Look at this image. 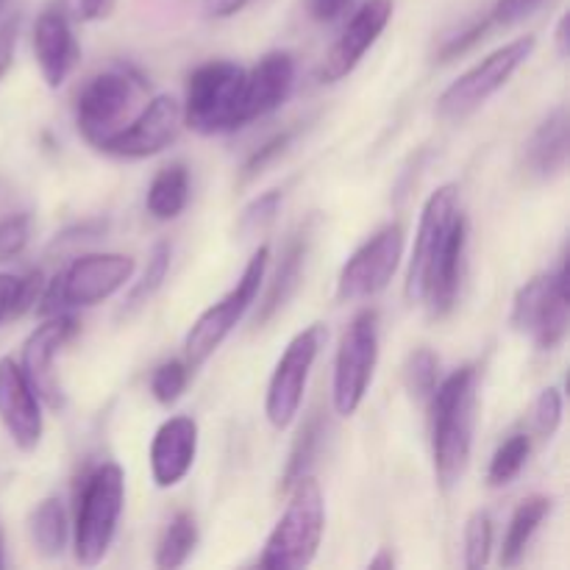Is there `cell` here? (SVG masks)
Wrapping results in <instances>:
<instances>
[{"instance_id":"obj_1","label":"cell","mask_w":570,"mask_h":570,"mask_svg":"<svg viewBox=\"0 0 570 570\" xmlns=\"http://www.w3.org/2000/svg\"><path fill=\"white\" fill-rule=\"evenodd\" d=\"M476 384L473 365L460 367L438 382L429 412H432V456L434 473L443 490H451L468 471L476 429Z\"/></svg>"},{"instance_id":"obj_2","label":"cell","mask_w":570,"mask_h":570,"mask_svg":"<svg viewBox=\"0 0 570 570\" xmlns=\"http://www.w3.org/2000/svg\"><path fill=\"white\" fill-rule=\"evenodd\" d=\"M289 504L282 521L267 538L265 551L259 557L262 568L298 570L315 562L317 549L326 532V504L323 490L312 473L295 479L289 484Z\"/></svg>"},{"instance_id":"obj_3","label":"cell","mask_w":570,"mask_h":570,"mask_svg":"<svg viewBox=\"0 0 570 570\" xmlns=\"http://www.w3.org/2000/svg\"><path fill=\"white\" fill-rule=\"evenodd\" d=\"M122 504H126V476H122L120 465L106 462L83 479L76 532H72L78 566L95 568L106 560L111 543H115Z\"/></svg>"},{"instance_id":"obj_4","label":"cell","mask_w":570,"mask_h":570,"mask_svg":"<svg viewBox=\"0 0 570 570\" xmlns=\"http://www.w3.org/2000/svg\"><path fill=\"white\" fill-rule=\"evenodd\" d=\"M245 67L215 59L200 65L189 76L184 95V126L204 137L232 134L243 128Z\"/></svg>"},{"instance_id":"obj_5","label":"cell","mask_w":570,"mask_h":570,"mask_svg":"<svg viewBox=\"0 0 570 570\" xmlns=\"http://www.w3.org/2000/svg\"><path fill=\"white\" fill-rule=\"evenodd\" d=\"M137 262L128 254H87L61 271L37 301V312L42 317L59 315L70 309H89L104 304L111 295L120 293L131 282Z\"/></svg>"},{"instance_id":"obj_6","label":"cell","mask_w":570,"mask_h":570,"mask_svg":"<svg viewBox=\"0 0 570 570\" xmlns=\"http://www.w3.org/2000/svg\"><path fill=\"white\" fill-rule=\"evenodd\" d=\"M570 273L568 262L546 276H534L532 282L518 289L512 301V328L532 340L538 348L554 351L566 343L570 326Z\"/></svg>"},{"instance_id":"obj_7","label":"cell","mask_w":570,"mask_h":570,"mask_svg":"<svg viewBox=\"0 0 570 570\" xmlns=\"http://www.w3.org/2000/svg\"><path fill=\"white\" fill-rule=\"evenodd\" d=\"M267 259H271V248L262 245L254 256H250L248 267L239 276L237 287L232 293L223 295L215 306L204 312L198 321L193 323V328L187 332V340H184V356H187L189 371L193 367H200L223 343H226L228 334L234 332L239 321L245 317V312L250 309V304L259 295L262 282H265L267 273Z\"/></svg>"},{"instance_id":"obj_8","label":"cell","mask_w":570,"mask_h":570,"mask_svg":"<svg viewBox=\"0 0 570 570\" xmlns=\"http://www.w3.org/2000/svg\"><path fill=\"white\" fill-rule=\"evenodd\" d=\"M379 365V315L376 309H362L340 340L334 360L332 401L340 417L356 415L373 384Z\"/></svg>"},{"instance_id":"obj_9","label":"cell","mask_w":570,"mask_h":570,"mask_svg":"<svg viewBox=\"0 0 570 570\" xmlns=\"http://www.w3.org/2000/svg\"><path fill=\"white\" fill-rule=\"evenodd\" d=\"M534 37H518L512 42H507L504 48L493 50L488 59L479 61L476 67L465 72V76L456 78L438 100V115L443 120L460 122L465 117H471L473 111L482 109L518 70H521L523 61L532 56L534 50Z\"/></svg>"},{"instance_id":"obj_10","label":"cell","mask_w":570,"mask_h":570,"mask_svg":"<svg viewBox=\"0 0 570 570\" xmlns=\"http://www.w3.org/2000/svg\"><path fill=\"white\" fill-rule=\"evenodd\" d=\"M323 340H326L323 326L321 323H312L309 328H304V332L289 340L282 360L276 362V371H273L271 384H267L265 415L271 426L278 429V432L293 426V421L298 417L301 404H304L306 382H309V373L315 367L317 354H321Z\"/></svg>"},{"instance_id":"obj_11","label":"cell","mask_w":570,"mask_h":570,"mask_svg":"<svg viewBox=\"0 0 570 570\" xmlns=\"http://www.w3.org/2000/svg\"><path fill=\"white\" fill-rule=\"evenodd\" d=\"M142 89L145 83L128 70H106L89 78L76 100V122L83 139L98 148L106 137L122 128Z\"/></svg>"},{"instance_id":"obj_12","label":"cell","mask_w":570,"mask_h":570,"mask_svg":"<svg viewBox=\"0 0 570 570\" xmlns=\"http://www.w3.org/2000/svg\"><path fill=\"white\" fill-rule=\"evenodd\" d=\"M460 206V187L456 184H443L434 189L426 198L421 212V223H417L415 248H412L410 267H406V284L404 293L412 304H423L429 287V276L438 262L440 250H443L445 239L454 232L456 223L462 220Z\"/></svg>"},{"instance_id":"obj_13","label":"cell","mask_w":570,"mask_h":570,"mask_svg":"<svg viewBox=\"0 0 570 570\" xmlns=\"http://www.w3.org/2000/svg\"><path fill=\"white\" fill-rule=\"evenodd\" d=\"M406 234L404 226L390 223L382 232L373 234L354 256L343 265L337 278L340 304H356V301L376 298L393 282L395 271L404 256Z\"/></svg>"},{"instance_id":"obj_14","label":"cell","mask_w":570,"mask_h":570,"mask_svg":"<svg viewBox=\"0 0 570 570\" xmlns=\"http://www.w3.org/2000/svg\"><path fill=\"white\" fill-rule=\"evenodd\" d=\"M184 128V109L173 95H156L145 109L117 128L111 137L98 145L104 154L117 156V159H148V156L161 154L178 139Z\"/></svg>"},{"instance_id":"obj_15","label":"cell","mask_w":570,"mask_h":570,"mask_svg":"<svg viewBox=\"0 0 570 570\" xmlns=\"http://www.w3.org/2000/svg\"><path fill=\"white\" fill-rule=\"evenodd\" d=\"M76 332V317L67 315V312H59V315H48V321L33 328L31 337L22 345V373L31 382V387L37 390L39 401H45L50 410H61L65 406V393H61V384L53 373V360Z\"/></svg>"},{"instance_id":"obj_16","label":"cell","mask_w":570,"mask_h":570,"mask_svg":"<svg viewBox=\"0 0 570 570\" xmlns=\"http://www.w3.org/2000/svg\"><path fill=\"white\" fill-rule=\"evenodd\" d=\"M393 9V0H367V3H362L360 9H356V14L351 17L348 26L343 28L337 42L328 48L326 61H323L321 67L323 81L337 83L356 70L362 56L376 45V39L382 37L384 28L390 26Z\"/></svg>"},{"instance_id":"obj_17","label":"cell","mask_w":570,"mask_h":570,"mask_svg":"<svg viewBox=\"0 0 570 570\" xmlns=\"http://www.w3.org/2000/svg\"><path fill=\"white\" fill-rule=\"evenodd\" d=\"M0 423L20 451H33L42 443L45 421L37 390L11 356L0 360Z\"/></svg>"},{"instance_id":"obj_18","label":"cell","mask_w":570,"mask_h":570,"mask_svg":"<svg viewBox=\"0 0 570 570\" xmlns=\"http://www.w3.org/2000/svg\"><path fill=\"white\" fill-rule=\"evenodd\" d=\"M198 456V423L189 415H176L159 426L150 443V473L156 488L170 490L187 479Z\"/></svg>"},{"instance_id":"obj_19","label":"cell","mask_w":570,"mask_h":570,"mask_svg":"<svg viewBox=\"0 0 570 570\" xmlns=\"http://www.w3.org/2000/svg\"><path fill=\"white\" fill-rule=\"evenodd\" d=\"M295 83V61L287 50H273L262 56L250 70H245L243 87V122L259 120L276 111L289 98Z\"/></svg>"},{"instance_id":"obj_20","label":"cell","mask_w":570,"mask_h":570,"mask_svg":"<svg viewBox=\"0 0 570 570\" xmlns=\"http://www.w3.org/2000/svg\"><path fill=\"white\" fill-rule=\"evenodd\" d=\"M33 56H37L39 72L50 89H59L70 78L78 65L76 37H72V22L59 9H45L33 26Z\"/></svg>"},{"instance_id":"obj_21","label":"cell","mask_w":570,"mask_h":570,"mask_svg":"<svg viewBox=\"0 0 570 570\" xmlns=\"http://www.w3.org/2000/svg\"><path fill=\"white\" fill-rule=\"evenodd\" d=\"M570 120L568 106H557L523 145V173L532 181H554L568 167Z\"/></svg>"},{"instance_id":"obj_22","label":"cell","mask_w":570,"mask_h":570,"mask_svg":"<svg viewBox=\"0 0 570 570\" xmlns=\"http://www.w3.org/2000/svg\"><path fill=\"white\" fill-rule=\"evenodd\" d=\"M551 507H554V501L549 495H532V499L518 504V510L512 512L510 527H507L504 546H501V566L515 568L523 560L532 538L543 527L546 518L551 515Z\"/></svg>"},{"instance_id":"obj_23","label":"cell","mask_w":570,"mask_h":570,"mask_svg":"<svg viewBox=\"0 0 570 570\" xmlns=\"http://www.w3.org/2000/svg\"><path fill=\"white\" fill-rule=\"evenodd\" d=\"M306 248H309L306 232L295 234L287 243V248H284L282 254V265H278L276 276H273L271 282V289H267L265 301H262L259 315H256V323H259V326H265V323L295 295V289H298L301 284V271H304L306 262Z\"/></svg>"},{"instance_id":"obj_24","label":"cell","mask_w":570,"mask_h":570,"mask_svg":"<svg viewBox=\"0 0 570 570\" xmlns=\"http://www.w3.org/2000/svg\"><path fill=\"white\" fill-rule=\"evenodd\" d=\"M189 200V170L181 165V161H173V165L161 167L154 176L148 187V198H145V206H148V215L154 220H176L184 209H187Z\"/></svg>"},{"instance_id":"obj_25","label":"cell","mask_w":570,"mask_h":570,"mask_svg":"<svg viewBox=\"0 0 570 570\" xmlns=\"http://www.w3.org/2000/svg\"><path fill=\"white\" fill-rule=\"evenodd\" d=\"M31 543L42 557L53 560L65 551L70 527H67V512L59 499H45L31 515Z\"/></svg>"},{"instance_id":"obj_26","label":"cell","mask_w":570,"mask_h":570,"mask_svg":"<svg viewBox=\"0 0 570 570\" xmlns=\"http://www.w3.org/2000/svg\"><path fill=\"white\" fill-rule=\"evenodd\" d=\"M195 546H198V523L189 512H178L161 534L159 549H156V568H181L195 551Z\"/></svg>"},{"instance_id":"obj_27","label":"cell","mask_w":570,"mask_h":570,"mask_svg":"<svg viewBox=\"0 0 570 570\" xmlns=\"http://www.w3.org/2000/svg\"><path fill=\"white\" fill-rule=\"evenodd\" d=\"M170 256H173L170 243L154 245V250H150L148 256V267H145L142 278H139V282L131 287V293H128L126 306H122V315H134V312L142 309V306L159 293V287L167 278V271H170Z\"/></svg>"},{"instance_id":"obj_28","label":"cell","mask_w":570,"mask_h":570,"mask_svg":"<svg viewBox=\"0 0 570 570\" xmlns=\"http://www.w3.org/2000/svg\"><path fill=\"white\" fill-rule=\"evenodd\" d=\"M529 454H532V438L529 434H512L504 443L495 449L493 460H490L488 482L490 488H507L518 479V473L527 465Z\"/></svg>"},{"instance_id":"obj_29","label":"cell","mask_w":570,"mask_h":570,"mask_svg":"<svg viewBox=\"0 0 570 570\" xmlns=\"http://www.w3.org/2000/svg\"><path fill=\"white\" fill-rule=\"evenodd\" d=\"M321 438H323L321 417L312 415L309 421L304 423V429L298 432V438H295L293 454H289L287 471H284V490H287L295 479H301L309 473L312 460H315V454H317V445H321Z\"/></svg>"},{"instance_id":"obj_30","label":"cell","mask_w":570,"mask_h":570,"mask_svg":"<svg viewBox=\"0 0 570 570\" xmlns=\"http://www.w3.org/2000/svg\"><path fill=\"white\" fill-rule=\"evenodd\" d=\"M493 551V521L484 512H473L465 523V568L479 570L490 562Z\"/></svg>"},{"instance_id":"obj_31","label":"cell","mask_w":570,"mask_h":570,"mask_svg":"<svg viewBox=\"0 0 570 570\" xmlns=\"http://www.w3.org/2000/svg\"><path fill=\"white\" fill-rule=\"evenodd\" d=\"M187 382H189L187 362L181 360L161 362V365L154 371V376H150V393H154V399L159 401L161 406H170L181 399L184 390H187Z\"/></svg>"},{"instance_id":"obj_32","label":"cell","mask_w":570,"mask_h":570,"mask_svg":"<svg viewBox=\"0 0 570 570\" xmlns=\"http://www.w3.org/2000/svg\"><path fill=\"white\" fill-rule=\"evenodd\" d=\"M438 356L429 348H417L415 354L410 356V365H406V384H410V393L417 395L421 401L432 399L434 387H438Z\"/></svg>"},{"instance_id":"obj_33","label":"cell","mask_w":570,"mask_h":570,"mask_svg":"<svg viewBox=\"0 0 570 570\" xmlns=\"http://www.w3.org/2000/svg\"><path fill=\"white\" fill-rule=\"evenodd\" d=\"M278 206H282V193H278V189H267L265 195L250 200L243 209V215H239V234L250 237V234H259L262 228L271 226Z\"/></svg>"},{"instance_id":"obj_34","label":"cell","mask_w":570,"mask_h":570,"mask_svg":"<svg viewBox=\"0 0 570 570\" xmlns=\"http://www.w3.org/2000/svg\"><path fill=\"white\" fill-rule=\"evenodd\" d=\"M554 0H495L493 11H490V26L512 28L521 26V22L532 20L538 11H543L546 6H551Z\"/></svg>"},{"instance_id":"obj_35","label":"cell","mask_w":570,"mask_h":570,"mask_svg":"<svg viewBox=\"0 0 570 570\" xmlns=\"http://www.w3.org/2000/svg\"><path fill=\"white\" fill-rule=\"evenodd\" d=\"M31 239V217L11 215L0 220V262H11L26 250Z\"/></svg>"},{"instance_id":"obj_36","label":"cell","mask_w":570,"mask_h":570,"mask_svg":"<svg viewBox=\"0 0 570 570\" xmlns=\"http://www.w3.org/2000/svg\"><path fill=\"white\" fill-rule=\"evenodd\" d=\"M562 423V393L560 387H549L534 401V429L540 438H551Z\"/></svg>"},{"instance_id":"obj_37","label":"cell","mask_w":570,"mask_h":570,"mask_svg":"<svg viewBox=\"0 0 570 570\" xmlns=\"http://www.w3.org/2000/svg\"><path fill=\"white\" fill-rule=\"evenodd\" d=\"M117 0H56V9L70 22L106 20L115 11Z\"/></svg>"},{"instance_id":"obj_38","label":"cell","mask_w":570,"mask_h":570,"mask_svg":"<svg viewBox=\"0 0 570 570\" xmlns=\"http://www.w3.org/2000/svg\"><path fill=\"white\" fill-rule=\"evenodd\" d=\"M289 139H293V131H284V134H278V137H273L271 142L262 145V148L256 150V154L250 156L248 161H245L243 181H250V178H254V176H259V173L265 170V167L271 165V161L276 159L278 154H284V148H287V145H289Z\"/></svg>"},{"instance_id":"obj_39","label":"cell","mask_w":570,"mask_h":570,"mask_svg":"<svg viewBox=\"0 0 570 570\" xmlns=\"http://www.w3.org/2000/svg\"><path fill=\"white\" fill-rule=\"evenodd\" d=\"M39 295H42V273L33 271V273H28V276H22L20 284H17L14 312H11V315L20 317V315H26L28 309H33L39 301Z\"/></svg>"},{"instance_id":"obj_40","label":"cell","mask_w":570,"mask_h":570,"mask_svg":"<svg viewBox=\"0 0 570 570\" xmlns=\"http://www.w3.org/2000/svg\"><path fill=\"white\" fill-rule=\"evenodd\" d=\"M17 31H20V17H9V20L0 26V78L6 76V70L11 67V59H14Z\"/></svg>"},{"instance_id":"obj_41","label":"cell","mask_w":570,"mask_h":570,"mask_svg":"<svg viewBox=\"0 0 570 570\" xmlns=\"http://www.w3.org/2000/svg\"><path fill=\"white\" fill-rule=\"evenodd\" d=\"M354 0H306V11L315 22H334L348 11Z\"/></svg>"},{"instance_id":"obj_42","label":"cell","mask_w":570,"mask_h":570,"mask_svg":"<svg viewBox=\"0 0 570 570\" xmlns=\"http://www.w3.org/2000/svg\"><path fill=\"white\" fill-rule=\"evenodd\" d=\"M250 0H204V14L212 20H228V17L239 14Z\"/></svg>"},{"instance_id":"obj_43","label":"cell","mask_w":570,"mask_h":570,"mask_svg":"<svg viewBox=\"0 0 570 570\" xmlns=\"http://www.w3.org/2000/svg\"><path fill=\"white\" fill-rule=\"evenodd\" d=\"M17 284L20 276H11V273H0V323L14 312V298H17Z\"/></svg>"},{"instance_id":"obj_44","label":"cell","mask_w":570,"mask_h":570,"mask_svg":"<svg viewBox=\"0 0 570 570\" xmlns=\"http://www.w3.org/2000/svg\"><path fill=\"white\" fill-rule=\"evenodd\" d=\"M557 45H560V56H568V17H562L557 26Z\"/></svg>"},{"instance_id":"obj_45","label":"cell","mask_w":570,"mask_h":570,"mask_svg":"<svg viewBox=\"0 0 570 570\" xmlns=\"http://www.w3.org/2000/svg\"><path fill=\"white\" fill-rule=\"evenodd\" d=\"M393 566H395V560L387 554V551H382L376 560H371V568H393Z\"/></svg>"},{"instance_id":"obj_46","label":"cell","mask_w":570,"mask_h":570,"mask_svg":"<svg viewBox=\"0 0 570 570\" xmlns=\"http://www.w3.org/2000/svg\"><path fill=\"white\" fill-rule=\"evenodd\" d=\"M3 6H6V0H0V11H3Z\"/></svg>"},{"instance_id":"obj_47","label":"cell","mask_w":570,"mask_h":570,"mask_svg":"<svg viewBox=\"0 0 570 570\" xmlns=\"http://www.w3.org/2000/svg\"><path fill=\"white\" fill-rule=\"evenodd\" d=\"M0 566H3V557H0Z\"/></svg>"}]
</instances>
